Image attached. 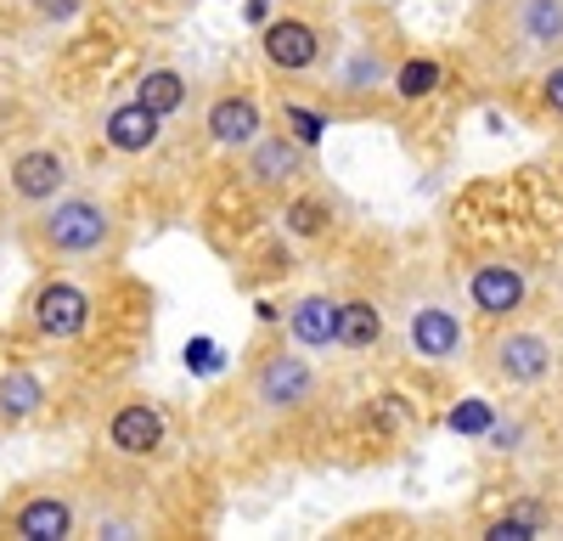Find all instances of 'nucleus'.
Wrapping results in <instances>:
<instances>
[{"instance_id": "6e6552de", "label": "nucleus", "mask_w": 563, "mask_h": 541, "mask_svg": "<svg viewBox=\"0 0 563 541\" xmlns=\"http://www.w3.org/2000/svg\"><path fill=\"white\" fill-rule=\"evenodd\" d=\"M339 52L333 29L305 7H282L265 29H260V63L276 79H321L327 57Z\"/></svg>"}, {"instance_id": "1a4fd4ad", "label": "nucleus", "mask_w": 563, "mask_h": 541, "mask_svg": "<svg viewBox=\"0 0 563 541\" xmlns=\"http://www.w3.org/2000/svg\"><path fill=\"white\" fill-rule=\"evenodd\" d=\"M558 339L541 322H525V316H507L496 322L490 344H485V373L501 389H541L558 373Z\"/></svg>"}, {"instance_id": "c85d7f7f", "label": "nucleus", "mask_w": 563, "mask_h": 541, "mask_svg": "<svg viewBox=\"0 0 563 541\" xmlns=\"http://www.w3.org/2000/svg\"><path fill=\"white\" fill-rule=\"evenodd\" d=\"M558 175H563V164H558Z\"/></svg>"}, {"instance_id": "0eeeda50", "label": "nucleus", "mask_w": 563, "mask_h": 541, "mask_svg": "<svg viewBox=\"0 0 563 541\" xmlns=\"http://www.w3.org/2000/svg\"><path fill=\"white\" fill-rule=\"evenodd\" d=\"M395 322H400V350L417 367H456L467 355V322H462V305L445 288H406V299L395 305Z\"/></svg>"}, {"instance_id": "412c9836", "label": "nucleus", "mask_w": 563, "mask_h": 541, "mask_svg": "<svg viewBox=\"0 0 563 541\" xmlns=\"http://www.w3.org/2000/svg\"><path fill=\"white\" fill-rule=\"evenodd\" d=\"M130 97L147 102V108L164 113V119H180L186 108H192V79H186L180 68H169V63H158V68H141V74H135Z\"/></svg>"}, {"instance_id": "2eb2a0df", "label": "nucleus", "mask_w": 563, "mask_h": 541, "mask_svg": "<svg viewBox=\"0 0 563 541\" xmlns=\"http://www.w3.org/2000/svg\"><path fill=\"white\" fill-rule=\"evenodd\" d=\"M203 142L214 147V153H225V158H238L243 147H254L260 142V130H265V108H260V97L254 90H243V85H225V90H214V97L203 102Z\"/></svg>"}, {"instance_id": "9d476101", "label": "nucleus", "mask_w": 563, "mask_h": 541, "mask_svg": "<svg viewBox=\"0 0 563 541\" xmlns=\"http://www.w3.org/2000/svg\"><path fill=\"white\" fill-rule=\"evenodd\" d=\"M238 180L254 198H288L305 180H316V147H305L294 130H260V142L238 153Z\"/></svg>"}, {"instance_id": "f3484780", "label": "nucleus", "mask_w": 563, "mask_h": 541, "mask_svg": "<svg viewBox=\"0 0 563 541\" xmlns=\"http://www.w3.org/2000/svg\"><path fill=\"white\" fill-rule=\"evenodd\" d=\"M45 406H52V384L40 378L34 361H0V434L29 429Z\"/></svg>"}, {"instance_id": "5701e85b", "label": "nucleus", "mask_w": 563, "mask_h": 541, "mask_svg": "<svg viewBox=\"0 0 563 541\" xmlns=\"http://www.w3.org/2000/svg\"><path fill=\"white\" fill-rule=\"evenodd\" d=\"M282 225H288L294 238H305V243H316V238L333 232V203L316 192V180H305L299 192L282 198Z\"/></svg>"}, {"instance_id": "20e7f679", "label": "nucleus", "mask_w": 563, "mask_h": 541, "mask_svg": "<svg viewBox=\"0 0 563 541\" xmlns=\"http://www.w3.org/2000/svg\"><path fill=\"white\" fill-rule=\"evenodd\" d=\"M90 328H97V288L79 270H40L18 305V333L63 350V344H79Z\"/></svg>"}, {"instance_id": "6ab92c4d", "label": "nucleus", "mask_w": 563, "mask_h": 541, "mask_svg": "<svg viewBox=\"0 0 563 541\" xmlns=\"http://www.w3.org/2000/svg\"><path fill=\"white\" fill-rule=\"evenodd\" d=\"M339 299L344 294H305L288 305V344L310 350V355H327L339 350Z\"/></svg>"}, {"instance_id": "423d86ee", "label": "nucleus", "mask_w": 563, "mask_h": 541, "mask_svg": "<svg viewBox=\"0 0 563 541\" xmlns=\"http://www.w3.org/2000/svg\"><path fill=\"white\" fill-rule=\"evenodd\" d=\"M395 63H400V45L395 34L384 29H361L350 34L333 57L321 68V97L339 102L344 113H361L378 97H389V79H395Z\"/></svg>"}, {"instance_id": "7ed1b4c3", "label": "nucleus", "mask_w": 563, "mask_h": 541, "mask_svg": "<svg viewBox=\"0 0 563 541\" xmlns=\"http://www.w3.org/2000/svg\"><path fill=\"white\" fill-rule=\"evenodd\" d=\"M175 451V423L164 412V400H153L147 389H124L102 423H97V457L113 468H158Z\"/></svg>"}, {"instance_id": "4be33fe9", "label": "nucleus", "mask_w": 563, "mask_h": 541, "mask_svg": "<svg viewBox=\"0 0 563 541\" xmlns=\"http://www.w3.org/2000/svg\"><path fill=\"white\" fill-rule=\"evenodd\" d=\"M440 85H445V63H440L434 52H406V57L395 63L389 97L411 108V102H429V97H440Z\"/></svg>"}, {"instance_id": "4468645a", "label": "nucleus", "mask_w": 563, "mask_h": 541, "mask_svg": "<svg viewBox=\"0 0 563 541\" xmlns=\"http://www.w3.org/2000/svg\"><path fill=\"white\" fill-rule=\"evenodd\" d=\"M496 40L512 63H552L563 57V0H501Z\"/></svg>"}, {"instance_id": "39448f33", "label": "nucleus", "mask_w": 563, "mask_h": 541, "mask_svg": "<svg viewBox=\"0 0 563 541\" xmlns=\"http://www.w3.org/2000/svg\"><path fill=\"white\" fill-rule=\"evenodd\" d=\"M243 400L254 406L260 418H271V423L305 418L310 406L321 400V373H316L310 350H299V344L260 350L249 361V373H243Z\"/></svg>"}, {"instance_id": "cd10ccee", "label": "nucleus", "mask_w": 563, "mask_h": 541, "mask_svg": "<svg viewBox=\"0 0 563 541\" xmlns=\"http://www.w3.org/2000/svg\"><path fill=\"white\" fill-rule=\"evenodd\" d=\"M361 7H372V12H395L400 0H361Z\"/></svg>"}, {"instance_id": "393cba45", "label": "nucleus", "mask_w": 563, "mask_h": 541, "mask_svg": "<svg viewBox=\"0 0 563 541\" xmlns=\"http://www.w3.org/2000/svg\"><path fill=\"white\" fill-rule=\"evenodd\" d=\"M85 7L90 0H23V18L40 34H63V29H74L85 18Z\"/></svg>"}, {"instance_id": "f8f14e48", "label": "nucleus", "mask_w": 563, "mask_h": 541, "mask_svg": "<svg viewBox=\"0 0 563 541\" xmlns=\"http://www.w3.org/2000/svg\"><path fill=\"white\" fill-rule=\"evenodd\" d=\"M462 294H467V310L496 328L507 316H525L536 283H530V265L519 254H479L462 277Z\"/></svg>"}, {"instance_id": "f257e3e1", "label": "nucleus", "mask_w": 563, "mask_h": 541, "mask_svg": "<svg viewBox=\"0 0 563 541\" xmlns=\"http://www.w3.org/2000/svg\"><path fill=\"white\" fill-rule=\"evenodd\" d=\"M18 238L40 270H113L130 243V220L113 192L74 180L52 203L23 209Z\"/></svg>"}, {"instance_id": "aec40b11", "label": "nucleus", "mask_w": 563, "mask_h": 541, "mask_svg": "<svg viewBox=\"0 0 563 541\" xmlns=\"http://www.w3.org/2000/svg\"><path fill=\"white\" fill-rule=\"evenodd\" d=\"M558 530V508L547 496H519V503H507L479 536L485 541H530V536H552Z\"/></svg>"}, {"instance_id": "f03ea898", "label": "nucleus", "mask_w": 563, "mask_h": 541, "mask_svg": "<svg viewBox=\"0 0 563 541\" xmlns=\"http://www.w3.org/2000/svg\"><path fill=\"white\" fill-rule=\"evenodd\" d=\"M85 525V474H40L0 496V541H74Z\"/></svg>"}, {"instance_id": "a878e982", "label": "nucleus", "mask_w": 563, "mask_h": 541, "mask_svg": "<svg viewBox=\"0 0 563 541\" xmlns=\"http://www.w3.org/2000/svg\"><path fill=\"white\" fill-rule=\"evenodd\" d=\"M536 97H541V113L563 124V57L541 63V79H536Z\"/></svg>"}, {"instance_id": "9b49d317", "label": "nucleus", "mask_w": 563, "mask_h": 541, "mask_svg": "<svg viewBox=\"0 0 563 541\" xmlns=\"http://www.w3.org/2000/svg\"><path fill=\"white\" fill-rule=\"evenodd\" d=\"M158 530H164V519H158L153 496L141 485H119V479L85 474V525H79V536L130 541V536H158Z\"/></svg>"}, {"instance_id": "a211bd4d", "label": "nucleus", "mask_w": 563, "mask_h": 541, "mask_svg": "<svg viewBox=\"0 0 563 541\" xmlns=\"http://www.w3.org/2000/svg\"><path fill=\"white\" fill-rule=\"evenodd\" d=\"M389 339V305L372 294H344L339 299V350L344 355H378Z\"/></svg>"}, {"instance_id": "ddd939ff", "label": "nucleus", "mask_w": 563, "mask_h": 541, "mask_svg": "<svg viewBox=\"0 0 563 541\" xmlns=\"http://www.w3.org/2000/svg\"><path fill=\"white\" fill-rule=\"evenodd\" d=\"M68 187H74V153L63 142H29L0 164V198H12L18 209H40Z\"/></svg>"}, {"instance_id": "bb28decb", "label": "nucleus", "mask_w": 563, "mask_h": 541, "mask_svg": "<svg viewBox=\"0 0 563 541\" xmlns=\"http://www.w3.org/2000/svg\"><path fill=\"white\" fill-rule=\"evenodd\" d=\"M130 7H141V12H153V18H180V12H192L198 0H130Z\"/></svg>"}, {"instance_id": "b1692460", "label": "nucleus", "mask_w": 563, "mask_h": 541, "mask_svg": "<svg viewBox=\"0 0 563 541\" xmlns=\"http://www.w3.org/2000/svg\"><path fill=\"white\" fill-rule=\"evenodd\" d=\"M276 119H282V130H294L305 147H321L327 142V102L321 108H310V102H299V97H282V108H276Z\"/></svg>"}, {"instance_id": "dca6fc26", "label": "nucleus", "mask_w": 563, "mask_h": 541, "mask_svg": "<svg viewBox=\"0 0 563 541\" xmlns=\"http://www.w3.org/2000/svg\"><path fill=\"white\" fill-rule=\"evenodd\" d=\"M164 124H169L164 113H153L147 102L124 97V102L102 108V119H97V135H102V147H108L113 158L135 164V158H153V153L164 147Z\"/></svg>"}]
</instances>
